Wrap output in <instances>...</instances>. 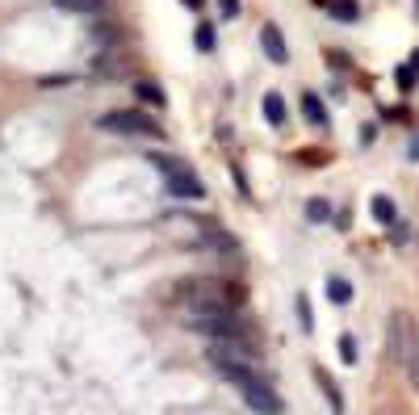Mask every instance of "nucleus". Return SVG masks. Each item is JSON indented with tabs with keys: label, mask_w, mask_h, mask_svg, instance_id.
Segmentation results:
<instances>
[{
	"label": "nucleus",
	"mask_w": 419,
	"mask_h": 415,
	"mask_svg": "<svg viewBox=\"0 0 419 415\" xmlns=\"http://www.w3.org/2000/svg\"><path fill=\"white\" fill-rule=\"evenodd\" d=\"M185 328L189 332H201L210 340H248V323L235 315V307L227 302H201V307H189L185 311Z\"/></svg>",
	"instance_id": "1"
},
{
	"label": "nucleus",
	"mask_w": 419,
	"mask_h": 415,
	"mask_svg": "<svg viewBox=\"0 0 419 415\" xmlns=\"http://www.w3.org/2000/svg\"><path fill=\"white\" fill-rule=\"evenodd\" d=\"M101 126H105V130H113V134H139V139H164L159 122H155V118H147V113H139V109H113V113H105V118H101Z\"/></svg>",
	"instance_id": "2"
},
{
	"label": "nucleus",
	"mask_w": 419,
	"mask_h": 415,
	"mask_svg": "<svg viewBox=\"0 0 419 415\" xmlns=\"http://www.w3.org/2000/svg\"><path fill=\"white\" fill-rule=\"evenodd\" d=\"M239 395H243V403H248L256 415H281V412H285L281 395H277V391H273L264 378H260V382H252V386H243Z\"/></svg>",
	"instance_id": "3"
},
{
	"label": "nucleus",
	"mask_w": 419,
	"mask_h": 415,
	"mask_svg": "<svg viewBox=\"0 0 419 415\" xmlns=\"http://www.w3.org/2000/svg\"><path fill=\"white\" fill-rule=\"evenodd\" d=\"M416 332H411V319H407V315H395V336H390V353H395V357H399V361H403V365H407V357H411V353H416Z\"/></svg>",
	"instance_id": "4"
},
{
	"label": "nucleus",
	"mask_w": 419,
	"mask_h": 415,
	"mask_svg": "<svg viewBox=\"0 0 419 415\" xmlns=\"http://www.w3.org/2000/svg\"><path fill=\"white\" fill-rule=\"evenodd\" d=\"M168 193L172 197H206V185L197 181V172H180V176H168Z\"/></svg>",
	"instance_id": "5"
},
{
	"label": "nucleus",
	"mask_w": 419,
	"mask_h": 415,
	"mask_svg": "<svg viewBox=\"0 0 419 415\" xmlns=\"http://www.w3.org/2000/svg\"><path fill=\"white\" fill-rule=\"evenodd\" d=\"M260 46H264V55H269L273 63H285V59H290L285 38H281V29H277V25H264V29H260Z\"/></svg>",
	"instance_id": "6"
},
{
	"label": "nucleus",
	"mask_w": 419,
	"mask_h": 415,
	"mask_svg": "<svg viewBox=\"0 0 419 415\" xmlns=\"http://www.w3.org/2000/svg\"><path fill=\"white\" fill-rule=\"evenodd\" d=\"M147 164H151V168H159L164 176H180V172H193L185 160H176V155H168V151H147Z\"/></svg>",
	"instance_id": "7"
},
{
	"label": "nucleus",
	"mask_w": 419,
	"mask_h": 415,
	"mask_svg": "<svg viewBox=\"0 0 419 415\" xmlns=\"http://www.w3.org/2000/svg\"><path fill=\"white\" fill-rule=\"evenodd\" d=\"M369 210H374V218H378L382 227H395V223H399V206H395V197H386V193H378V197L369 202Z\"/></svg>",
	"instance_id": "8"
},
{
	"label": "nucleus",
	"mask_w": 419,
	"mask_h": 415,
	"mask_svg": "<svg viewBox=\"0 0 419 415\" xmlns=\"http://www.w3.org/2000/svg\"><path fill=\"white\" fill-rule=\"evenodd\" d=\"M55 8H63V13H88V17H101V13H109V0H55Z\"/></svg>",
	"instance_id": "9"
},
{
	"label": "nucleus",
	"mask_w": 419,
	"mask_h": 415,
	"mask_svg": "<svg viewBox=\"0 0 419 415\" xmlns=\"http://www.w3.org/2000/svg\"><path fill=\"white\" fill-rule=\"evenodd\" d=\"M206 239H210V244H214L218 252H231V256L239 252V239H235L231 231H222V227H214V223H206Z\"/></svg>",
	"instance_id": "10"
},
{
	"label": "nucleus",
	"mask_w": 419,
	"mask_h": 415,
	"mask_svg": "<svg viewBox=\"0 0 419 415\" xmlns=\"http://www.w3.org/2000/svg\"><path fill=\"white\" fill-rule=\"evenodd\" d=\"M302 113H306V122H311V126H327V109H323V101H319L315 92H306V97H302Z\"/></svg>",
	"instance_id": "11"
},
{
	"label": "nucleus",
	"mask_w": 419,
	"mask_h": 415,
	"mask_svg": "<svg viewBox=\"0 0 419 415\" xmlns=\"http://www.w3.org/2000/svg\"><path fill=\"white\" fill-rule=\"evenodd\" d=\"M264 118L273 126H285V101H281V92H264Z\"/></svg>",
	"instance_id": "12"
},
{
	"label": "nucleus",
	"mask_w": 419,
	"mask_h": 415,
	"mask_svg": "<svg viewBox=\"0 0 419 415\" xmlns=\"http://www.w3.org/2000/svg\"><path fill=\"white\" fill-rule=\"evenodd\" d=\"M327 298H332L336 307H348V302H353V286H348L344 277H332V281H327Z\"/></svg>",
	"instance_id": "13"
},
{
	"label": "nucleus",
	"mask_w": 419,
	"mask_h": 415,
	"mask_svg": "<svg viewBox=\"0 0 419 415\" xmlns=\"http://www.w3.org/2000/svg\"><path fill=\"white\" fill-rule=\"evenodd\" d=\"M315 382H319V391L332 399V412H344V399H340V391H336V382L323 374V370H315Z\"/></svg>",
	"instance_id": "14"
},
{
	"label": "nucleus",
	"mask_w": 419,
	"mask_h": 415,
	"mask_svg": "<svg viewBox=\"0 0 419 415\" xmlns=\"http://www.w3.org/2000/svg\"><path fill=\"white\" fill-rule=\"evenodd\" d=\"M332 17H336V21H357V17H361V4H357V0H332Z\"/></svg>",
	"instance_id": "15"
},
{
	"label": "nucleus",
	"mask_w": 419,
	"mask_h": 415,
	"mask_svg": "<svg viewBox=\"0 0 419 415\" xmlns=\"http://www.w3.org/2000/svg\"><path fill=\"white\" fill-rule=\"evenodd\" d=\"M306 218H311V223H327V218H332V206H327L323 197H311V202H306Z\"/></svg>",
	"instance_id": "16"
},
{
	"label": "nucleus",
	"mask_w": 419,
	"mask_h": 415,
	"mask_svg": "<svg viewBox=\"0 0 419 415\" xmlns=\"http://www.w3.org/2000/svg\"><path fill=\"white\" fill-rule=\"evenodd\" d=\"M134 92H139L143 101H151V105H164V92H159V84H147V80H139V84H134Z\"/></svg>",
	"instance_id": "17"
},
{
	"label": "nucleus",
	"mask_w": 419,
	"mask_h": 415,
	"mask_svg": "<svg viewBox=\"0 0 419 415\" xmlns=\"http://www.w3.org/2000/svg\"><path fill=\"white\" fill-rule=\"evenodd\" d=\"M340 361H344V365H357V340H353V336H340Z\"/></svg>",
	"instance_id": "18"
},
{
	"label": "nucleus",
	"mask_w": 419,
	"mask_h": 415,
	"mask_svg": "<svg viewBox=\"0 0 419 415\" xmlns=\"http://www.w3.org/2000/svg\"><path fill=\"white\" fill-rule=\"evenodd\" d=\"M193 38H197V50H214V29H210V25H197Z\"/></svg>",
	"instance_id": "19"
},
{
	"label": "nucleus",
	"mask_w": 419,
	"mask_h": 415,
	"mask_svg": "<svg viewBox=\"0 0 419 415\" xmlns=\"http://www.w3.org/2000/svg\"><path fill=\"white\" fill-rule=\"evenodd\" d=\"M395 80H399V88H416V67L407 63V67H399L395 71Z\"/></svg>",
	"instance_id": "20"
},
{
	"label": "nucleus",
	"mask_w": 419,
	"mask_h": 415,
	"mask_svg": "<svg viewBox=\"0 0 419 415\" xmlns=\"http://www.w3.org/2000/svg\"><path fill=\"white\" fill-rule=\"evenodd\" d=\"M298 319H302V332H311V328H315V319H311V302H306L302 294H298Z\"/></svg>",
	"instance_id": "21"
},
{
	"label": "nucleus",
	"mask_w": 419,
	"mask_h": 415,
	"mask_svg": "<svg viewBox=\"0 0 419 415\" xmlns=\"http://www.w3.org/2000/svg\"><path fill=\"white\" fill-rule=\"evenodd\" d=\"M407 374H411V386L419 391V344H416V353L407 357Z\"/></svg>",
	"instance_id": "22"
},
{
	"label": "nucleus",
	"mask_w": 419,
	"mask_h": 415,
	"mask_svg": "<svg viewBox=\"0 0 419 415\" xmlns=\"http://www.w3.org/2000/svg\"><path fill=\"white\" fill-rule=\"evenodd\" d=\"M67 80H71V76H46V80H42V88H63Z\"/></svg>",
	"instance_id": "23"
},
{
	"label": "nucleus",
	"mask_w": 419,
	"mask_h": 415,
	"mask_svg": "<svg viewBox=\"0 0 419 415\" xmlns=\"http://www.w3.org/2000/svg\"><path fill=\"white\" fill-rule=\"evenodd\" d=\"M222 17H239V0H222Z\"/></svg>",
	"instance_id": "24"
},
{
	"label": "nucleus",
	"mask_w": 419,
	"mask_h": 415,
	"mask_svg": "<svg viewBox=\"0 0 419 415\" xmlns=\"http://www.w3.org/2000/svg\"><path fill=\"white\" fill-rule=\"evenodd\" d=\"M185 4H189V8H201V4H206V0H185Z\"/></svg>",
	"instance_id": "25"
},
{
	"label": "nucleus",
	"mask_w": 419,
	"mask_h": 415,
	"mask_svg": "<svg viewBox=\"0 0 419 415\" xmlns=\"http://www.w3.org/2000/svg\"><path fill=\"white\" fill-rule=\"evenodd\" d=\"M411 67H416V71H419V50H416V55H411Z\"/></svg>",
	"instance_id": "26"
}]
</instances>
